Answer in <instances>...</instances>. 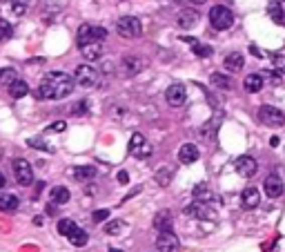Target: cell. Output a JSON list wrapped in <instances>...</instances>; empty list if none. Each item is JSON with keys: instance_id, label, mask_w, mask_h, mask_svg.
Wrapping results in <instances>:
<instances>
[{"instance_id": "6da1fadb", "label": "cell", "mask_w": 285, "mask_h": 252, "mask_svg": "<svg viewBox=\"0 0 285 252\" xmlns=\"http://www.w3.org/2000/svg\"><path fill=\"white\" fill-rule=\"evenodd\" d=\"M74 83L76 80L71 78L69 74H65V71H49V74L40 80L38 96L40 99H47V101L67 99V96L74 92Z\"/></svg>"}, {"instance_id": "7a4b0ae2", "label": "cell", "mask_w": 285, "mask_h": 252, "mask_svg": "<svg viewBox=\"0 0 285 252\" xmlns=\"http://www.w3.org/2000/svg\"><path fill=\"white\" fill-rule=\"evenodd\" d=\"M210 23L214 29L225 32V29H230L232 25H234V14L227 7H223V5H214V7L210 9Z\"/></svg>"}, {"instance_id": "3957f363", "label": "cell", "mask_w": 285, "mask_h": 252, "mask_svg": "<svg viewBox=\"0 0 285 252\" xmlns=\"http://www.w3.org/2000/svg\"><path fill=\"white\" fill-rule=\"evenodd\" d=\"M105 36H107V32L103 27H96V25H80L78 34H76V43H78V47H85V45H89V43H103Z\"/></svg>"}, {"instance_id": "277c9868", "label": "cell", "mask_w": 285, "mask_h": 252, "mask_svg": "<svg viewBox=\"0 0 285 252\" xmlns=\"http://www.w3.org/2000/svg\"><path fill=\"white\" fill-rule=\"evenodd\" d=\"M74 80L80 87H85V90H91V87H96L101 83V74H98V69L91 67V65H78V67H76V74H74Z\"/></svg>"}, {"instance_id": "5b68a950", "label": "cell", "mask_w": 285, "mask_h": 252, "mask_svg": "<svg viewBox=\"0 0 285 252\" xmlns=\"http://www.w3.org/2000/svg\"><path fill=\"white\" fill-rule=\"evenodd\" d=\"M116 32L123 36V38H138L143 34V23L134 16H123L118 18L116 23Z\"/></svg>"}, {"instance_id": "8992f818", "label": "cell", "mask_w": 285, "mask_h": 252, "mask_svg": "<svg viewBox=\"0 0 285 252\" xmlns=\"http://www.w3.org/2000/svg\"><path fill=\"white\" fill-rule=\"evenodd\" d=\"M258 121L267 127H281L285 123V114L278 110V107L263 105V107H258Z\"/></svg>"}, {"instance_id": "52a82bcc", "label": "cell", "mask_w": 285, "mask_h": 252, "mask_svg": "<svg viewBox=\"0 0 285 252\" xmlns=\"http://www.w3.org/2000/svg\"><path fill=\"white\" fill-rule=\"evenodd\" d=\"M185 214H187V217H194V219H201V221L216 219V210H212V205L207 201H194L192 205L185 208Z\"/></svg>"}, {"instance_id": "ba28073f", "label": "cell", "mask_w": 285, "mask_h": 252, "mask_svg": "<svg viewBox=\"0 0 285 252\" xmlns=\"http://www.w3.org/2000/svg\"><path fill=\"white\" fill-rule=\"evenodd\" d=\"M129 154H134L136 158H149L152 156V145L147 143V138L143 134H132L129 138Z\"/></svg>"}, {"instance_id": "9c48e42d", "label": "cell", "mask_w": 285, "mask_h": 252, "mask_svg": "<svg viewBox=\"0 0 285 252\" xmlns=\"http://www.w3.org/2000/svg\"><path fill=\"white\" fill-rule=\"evenodd\" d=\"M12 165H14V174H16L18 185H32L34 183V170L25 158H16Z\"/></svg>"}, {"instance_id": "30bf717a", "label": "cell", "mask_w": 285, "mask_h": 252, "mask_svg": "<svg viewBox=\"0 0 285 252\" xmlns=\"http://www.w3.org/2000/svg\"><path fill=\"white\" fill-rule=\"evenodd\" d=\"M180 248V241L172 230H165V232H158L156 239V250L158 252H176Z\"/></svg>"}, {"instance_id": "8fae6325", "label": "cell", "mask_w": 285, "mask_h": 252, "mask_svg": "<svg viewBox=\"0 0 285 252\" xmlns=\"http://www.w3.org/2000/svg\"><path fill=\"white\" fill-rule=\"evenodd\" d=\"M234 170H236L238 177L250 179V177H254V174H256L258 163H256V158H254V156H238L236 161H234Z\"/></svg>"}, {"instance_id": "7c38bea8", "label": "cell", "mask_w": 285, "mask_h": 252, "mask_svg": "<svg viewBox=\"0 0 285 252\" xmlns=\"http://www.w3.org/2000/svg\"><path fill=\"white\" fill-rule=\"evenodd\" d=\"M263 190H265L267 199H278L285 192V183L278 174H269L265 181H263Z\"/></svg>"}, {"instance_id": "4fadbf2b", "label": "cell", "mask_w": 285, "mask_h": 252, "mask_svg": "<svg viewBox=\"0 0 285 252\" xmlns=\"http://www.w3.org/2000/svg\"><path fill=\"white\" fill-rule=\"evenodd\" d=\"M165 99L172 107H180L185 101H187V90H185V85L180 83H174L167 87V92H165Z\"/></svg>"}, {"instance_id": "5bb4252c", "label": "cell", "mask_w": 285, "mask_h": 252, "mask_svg": "<svg viewBox=\"0 0 285 252\" xmlns=\"http://www.w3.org/2000/svg\"><path fill=\"white\" fill-rule=\"evenodd\" d=\"M121 67H123V74L125 76H136L138 71H143L145 60L138 58V56H125V58L121 60Z\"/></svg>"}, {"instance_id": "9a60e30c", "label": "cell", "mask_w": 285, "mask_h": 252, "mask_svg": "<svg viewBox=\"0 0 285 252\" xmlns=\"http://www.w3.org/2000/svg\"><path fill=\"white\" fill-rule=\"evenodd\" d=\"M199 156H201V152H199V147H196L194 143H185V145L178 150V161L183 163V165H192V163H196L199 161Z\"/></svg>"}, {"instance_id": "2e32d148", "label": "cell", "mask_w": 285, "mask_h": 252, "mask_svg": "<svg viewBox=\"0 0 285 252\" xmlns=\"http://www.w3.org/2000/svg\"><path fill=\"white\" fill-rule=\"evenodd\" d=\"M241 203L245 210H254L258 208V203H261V192H258L256 188H245L241 192Z\"/></svg>"}, {"instance_id": "e0dca14e", "label": "cell", "mask_w": 285, "mask_h": 252, "mask_svg": "<svg viewBox=\"0 0 285 252\" xmlns=\"http://www.w3.org/2000/svg\"><path fill=\"white\" fill-rule=\"evenodd\" d=\"M196 23H199V14H196L194 9H183V12H178V16H176V25H178L180 29H192V27H196Z\"/></svg>"}, {"instance_id": "ac0fdd59", "label": "cell", "mask_w": 285, "mask_h": 252, "mask_svg": "<svg viewBox=\"0 0 285 252\" xmlns=\"http://www.w3.org/2000/svg\"><path fill=\"white\" fill-rule=\"evenodd\" d=\"M243 65H245V58H243V54H238V51L227 54L225 60H223V67H225L227 71H241Z\"/></svg>"}, {"instance_id": "d6986e66", "label": "cell", "mask_w": 285, "mask_h": 252, "mask_svg": "<svg viewBox=\"0 0 285 252\" xmlns=\"http://www.w3.org/2000/svg\"><path fill=\"white\" fill-rule=\"evenodd\" d=\"M154 228H156L158 232L172 230V212H169V210H160L156 217H154Z\"/></svg>"}, {"instance_id": "ffe728a7", "label": "cell", "mask_w": 285, "mask_h": 252, "mask_svg": "<svg viewBox=\"0 0 285 252\" xmlns=\"http://www.w3.org/2000/svg\"><path fill=\"white\" fill-rule=\"evenodd\" d=\"M267 14H269V18H272L276 25H285V9L281 7V3H278V0L267 3Z\"/></svg>"}, {"instance_id": "44dd1931", "label": "cell", "mask_w": 285, "mask_h": 252, "mask_svg": "<svg viewBox=\"0 0 285 252\" xmlns=\"http://www.w3.org/2000/svg\"><path fill=\"white\" fill-rule=\"evenodd\" d=\"M74 172V179L76 181H91V179H96V167L94 165H78L71 170Z\"/></svg>"}, {"instance_id": "7402d4cb", "label": "cell", "mask_w": 285, "mask_h": 252, "mask_svg": "<svg viewBox=\"0 0 285 252\" xmlns=\"http://www.w3.org/2000/svg\"><path fill=\"white\" fill-rule=\"evenodd\" d=\"M49 199L54 201L56 205H63V203H67L71 199V194H69V190L65 188V185H56L54 190L49 192Z\"/></svg>"}, {"instance_id": "603a6c76", "label": "cell", "mask_w": 285, "mask_h": 252, "mask_svg": "<svg viewBox=\"0 0 285 252\" xmlns=\"http://www.w3.org/2000/svg\"><path fill=\"white\" fill-rule=\"evenodd\" d=\"M82 51V56H85V60H98L103 56V43H89V45H85V47H80Z\"/></svg>"}, {"instance_id": "cb8c5ba5", "label": "cell", "mask_w": 285, "mask_h": 252, "mask_svg": "<svg viewBox=\"0 0 285 252\" xmlns=\"http://www.w3.org/2000/svg\"><path fill=\"white\" fill-rule=\"evenodd\" d=\"M263 76H258V74H250L245 80H243V85H245V90L250 92V94H256V92H261L263 90Z\"/></svg>"}, {"instance_id": "d4e9b609", "label": "cell", "mask_w": 285, "mask_h": 252, "mask_svg": "<svg viewBox=\"0 0 285 252\" xmlns=\"http://www.w3.org/2000/svg\"><path fill=\"white\" fill-rule=\"evenodd\" d=\"M29 94V85L25 83V80H14L12 85H9V96L12 99H23V96H27Z\"/></svg>"}, {"instance_id": "484cf974", "label": "cell", "mask_w": 285, "mask_h": 252, "mask_svg": "<svg viewBox=\"0 0 285 252\" xmlns=\"http://www.w3.org/2000/svg\"><path fill=\"white\" fill-rule=\"evenodd\" d=\"M0 210H3V212H14V210H18V199L14 197V194L0 192Z\"/></svg>"}, {"instance_id": "4316f807", "label": "cell", "mask_w": 285, "mask_h": 252, "mask_svg": "<svg viewBox=\"0 0 285 252\" xmlns=\"http://www.w3.org/2000/svg\"><path fill=\"white\" fill-rule=\"evenodd\" d=\"M67 239L71 241V245H76V248H82V245H87V239H89V236H87V232L82 228H78V225H76L74 230H71V234L67 236Z\"/></svg>"}, {"instance_id": "83f0119b", "label": "cell", "mask_w": 285, "mask_h": 252, "mask_svg": "<svg viewBox=\"0 0 285 252\" xmlns=\"http://www.w3.org/2000/svg\"><path fill=\"white\" fill-rule=\"evenodd\" d=\"M183 40H187V43L192 45V51H194L196 56H201V58H207V56H212V54H214V51H212V47H210V45H201L199 40H194V38H187V36H185Z\"/></svg>"}, {"instance_id": "f1b7e54d", "label": "cell", "mask_w": 285, "mask_h": 252, "mask_svg": "<svg viewBox=\"0 0 285 252\" xmlns=\"http://www.w3.org/2000/svg\"><path fill=\"white\" fill-rule=\"evenodd\" d=\"M210 83L214 85V87H219V90H230V87H232V78H230V76L219 74V71H216V74L210 76Z\"/></svg>"}, {"instance_id": "f546056e", "label": "cell", "mask_w": 285, "mask_h": 252, "mask_svg": "<svg viewBox=\"0 0 285 252\" xmlns=\"http://www.w3.org/2000/svg\"><path fill=\"white\" fill-rule=\"evenodd\" d=\"M194 199L196 201H207L210 203L212 201V192H210V185L207 183H199L194 188Z\"/></svg>"}, {"instance_id": "4dcf8cb0", "label": "cell", "mask_w": 285, "mask_h": 252, "mask_svg": "<svg viewBox=\"0 0 285 252\" xmlns=\"http://www.w3.org/2000/svg\"><path fill=\"white\" fill-rule=\"evenodd\" d=\"M156 183L160 185V188H167L169 183H172V170L169 167H160V170H156Z\"/></svg>"}, {"instance_id": "1f68e13d", "label": "cell", "mask_w": 285, "mask_h": 252, "mask_svg": "<svg viewBox=\"0 0 285 252\" xmlns=\"http://www.w3.org/2000/svg\"><path fill=\"white\" fill-rule=\"evenodd\" d=\"M125 228H127L125 221L114 219V221H110V223L105 225V232H107V234H112V236H118V234H123V230H125Z\"/></svg>"}, {"instance_id": "d6a6232c", "label": "cell", "mask_w": 285, "mask_h": 252, "mask_svg": "<svg viewBox=\"0 0 285 252\" xmlns=\"http://www.w3.org/2000/svg\"><path fill=\"white\" fill-rule=\"evenodd\" d=\"M14 80H16V69H12V67H3L0 69V85H12Z\"/></svg>"}, {"instance_id": "836d02e7", "label": "cell", "mask_w": 285, "mask_h": 252, "mask_svg": "<svg viewBox=\"0 0 285 252\" xmlns=\"http://www.w3.org/2000/svg\"><path fill=\"white\" fill-rule=\"evenodd\" d=\"M76 228V223L71 219H60L58 221V234H63V236H69L71 234V230Z\"/></svg>"}, {"instance_id": "e575fe53", "label": "cell", "mask_w": 285, "mask_h": 252, "mask_svg": "<svg viewBox=\"0 0 285 252\" xmlns=\"http://www.w3.org/2000/svg\"><path fill=\"white\" fill-rule=\"evenodd\" d=\"M9 5H12V12L16 14V16H23V14L27 12L29 0H9Z\"/></svg>"}, {"instance_id": "d590c367", "label": "cell", "mask_w": 285, "mask_h": 252, "mask_svg": "<svg viewBox=\"0 0 285 252\" xmlns=\"http://www.w3.org/2000/svg\"><path fill=\"white\" fill-rule=\"evenodd\" d=\"M14 36V27L5 18H0V40H9Z\"/></svg>"}, {"instance_id": "8d00e7d4", "label": "cell", "mask_w": 285, "mask_h": 252, "mask_svg": "<svg viewBox=\"0 0 285 252\" xmlns=\"http://www.w3.org/2000/svg\"><path fill=\"white\" fill-rule=\"evenodd\" d=\"M27 143H29L32 147H36V150H47V152H51V147H49V145H45V143L40 141V138H29Z\"/></svg>"}, {"instance_id": "74e56055", "label": "cell", "mask_w": 285, "mask_h": 252, "mask_svg": "<svg viewBox=\"0 0 285 252\" xmlns=\"http://www.w3.org/2000/svg\"><path fill=\"white\" fill-rule=\"evenodd\" d=\"M107 217H110V210H96L94 217H91V219H94L96 223H101V221H105Z\"/></svg>"}, {"instance_id": "f35d334b", "label": "cell", "mask_w": 285, "mask_h": 252, "mask_svg": "<svg viewBox=\"0 0 285 252\" xmlns=\"http://www.w3.org/2000/svg\"><path fill=\"white\" fill-rule=\"evenodd\" d=\"M71 112H74V114H85L87 112V101H80L78 105H74V110Z\"/></svg>"}, {"instance_id": "ab89813d", "label": "cell", "mask_w": 285, "mask_h": 252, "mask_svg": "<svg viewBox=\"0 0 285 252\" xmlns=\"http://www.w3.org/2000/svg\"><path fill=\"white\" fill-rule=\"evenodd\" d=\"M67 130V123L65 121H58V123H54V125L49 127V132H65Z\"/></svg>"}, {"instance_id": "60d3db41", "label": "cell", "mask_w": 285, "mask_h": 252, "mask_svg": "<svg viewBox=\"0 0 285 252\" xmlns=\"http://www.w3.org/2000/svg\"><path fill=\"white\" fill-rule=\"evenodd\" d=\"M267 83H272V85H281V76L274 74V71H267Z\"/></svg>"}, {"instance_id": "b9f144b4", "label": "cell", "mask_w": 285, "mask_h": 252, "mask_svg": "<svg viewBox=\"0 0 285 252\" xmlns=\"http://www.w3.org/2000/svg\"><path fill=\"white\" fill-rule=\"evenodd\" d=\"M116 179H118V183H127V181H129V174L125 172V170H121V172H118V177H116Z\"/></svg>"}, {"instance_id": "7bdbcfd3", "label": "cell", "mask_w": 285, "mask_h": 252, "mask_svg": "<svg viewBox=\"0 0 285 252\" xmlns=\"http://www.w3.org/2000/svg\"><path fill=\"white\" fill-rule=\"evenodd\" d=\"M45 210H47V214H49V217H54V214L58 212V210H56V203H54V201H51V203H49V205H47V208H45Z\"/></svg>"}, {"instance_id": "ee69618b", "label": "cell", "mask_w": 285, "mask_h": 252, "mask_svg": "<svg viewBox=\"0 0 285 252\" xmlns=\"http://www.w3.org/2000/svg\"><path fill=\"white\" fill-rule=\"evenodd\" d=\"M269 145H272V147H278V136H272V141H269Z\"/></svg>"}, {"instance_id": "f6af8a7d", "label": "cell", "mask_w": 285, "mask_h": 252, "mask_svg": "<svg viewBox=\"0 0 285 252\" xmlns=\"http://www.w3.org/2000/svg\"><path fill=\"white\" fill-rule=\"evenodd\" d=\"M0 188H5V174L0 172Z\"/></svg>"}, {"instance_id": "bcb514c9", "label": "cell", "mask_w": 285, "mask_h": 252, "mask_svg": "<svg viewBox=\"0 0 285 252\" xmlns=\"http://www.w3.org/2000/svg\"><path fill=\"white\" fill-rule=\"evenodd\" d=\"M189 3H194V5H203V3H207V0H189Z\"/></svg>"}, {"instance_id": "7dc6e473", "label": "cell", "mask_w": 285, "mask_h": 252, "mask_svg": "<svg viewBox=\"0 0 285 252\" xmlns=\"http://www.w3.org/2000/svg\"><path fill=\"white\" fill-rule=\"evenodd\" d=\"M110 252H123V250H118V248H110Z\"/></svg>"}, {"instance_id": "c3c4849f", "label": "cell", "mask_w": 285, "mask_h": 252, "mask_svg": "<svg viewBox=\"0 0 285 252\" xmlns=\"http://www.w3.org/2000/svg\"><path fill=\"white\" fill-rule=\"evenodd\" d=\"M281 74H283V76H285V65H283V69H281Z\"/></svg>"}]
</instances>
